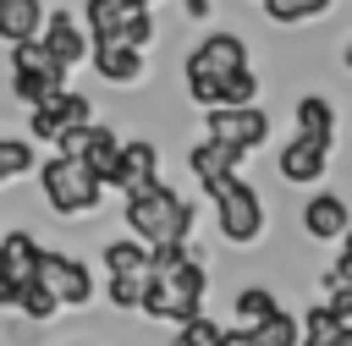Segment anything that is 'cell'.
Returning a JSON list of instances; mask_svg holds the SVG:
<instances>
[{
    "mask_svg": "<svg viewBox=\"0 0 352 346\" xmlns=\"http://www.w3.org/2000/svg\"><path fill=\"white\" fill-rule=\"evenodd\" d=\"M126 225H132V242L143 247H160V242H187V225H192V209L165 187V181H148L138 192H126Z\"/></svg>",
    "mask_w": 352,
    "mask_h": 346,
    "instance_id": "cell-1",
    "label": "cell"
},
{
    "mask_svg": "<svg viewBox=\"0 0 352 346\" xmlns=\"http://www.w3.org/2000/svg\"><path fill=\"white\" fill-rule=\"evenodd\" d=\"M242 66H248V44H242L236 33H209V38L187 55V93H192L204 110H214L220 77H231V71H242Z\"/></svg>",
    "mask_w": 352,
    "mask_h": 346,
    "instance_id": "cell-2",
    "label": "cell"
},
{
    "mask_svg": "<svg viewBox=\"0 0 352 346\" xmlns=\"http://www.w3.org/2000/svg\"><path fill=\"white\" fill-rule=\"evenodd\" d=\"M38 170V192H44V203L55 209V214H88L94 203H99V176L82 165V159H72V154H50L44 165H33Z\"/></svg>",
    "mask_w": 352,
    "mask_h": 346,
    "instance_id": "cell-3",
    "label": "cell"
},
{
    "mask_svg": "<svg viewBox=\"0 0 352 346\" xmlns=\"http://www.w3.org/2000/svg\"><path fill=\"white\" fill-rule=\"evenodd\" d=\"M209 198H214V214H220V236L226 242H236V247L258 242V231H264V198L242 176H226L220 187H209Z\"/></svg>",
    "mask_w": 352,
    "mask_h": 346,
    "instance_id": "cell-4",
    "label": "cell"
},
{
    "mask_svg": "<svg viewBox=\"0 0 352 346\" xmlns=\"http://www.w3.org/2000/svg\"><path fill=\"white\" fill-rule=\"evenodd\" d=\"M82 126H94V99L72 93V88H60V93H50L28 110V132L38 143H55L60 132H82Z\"/></svg>",
    "mask_w": 352,
    "mask_h": 346,
    "instance_id": "cell-5",
    "label": "cell"
},
{
    "mask_svg": "<svg viewBox=\"0 0 352 346\" xmlns=\"http://www.w3.org/2000/svg\"><path fill=\"white\" fill-rule=\"evenodd\" d=\"M204 121H209L214 143H231L242 154L270 137V110H258V104H214V110H204Z\"/></svg>",
    "mask_w": 352,
    "mask_h": 346,
    "instance_id": "cell-6",
    "label": "cell"
},
{
    "mask_svg": "<svg viewBox=\"0 0 352 346\" xmlns=\"http://www.w3.org/2000/svg\"><path fill=\"white\" fill-rule=\"evenodd\" d=\"M33 280H44V291H50L60 308H88V302H94L88 264H77V258H66V253H38Z\"/></svg>",
    "mask_w": 352,
    "mask_h": 346,
    "instance_id": "cell-7",
    "label": "cell"
},
{
    "mask_svg": "<svg viewBox=\"0 0 352 346\" xmlns=\"http://www.w3.org/2000/svg\"><path fill=\"white\" fill-rule=\"evenodd\" d=\"M38 44L50 49V60L55 66H82L88 60V38H82V27H77V16L72 11H50L44 22H38Z\"/></svg>",
    "mask_w": 352,
    "mask_h": 346,
    "instance_id": "cell-8",
    "label": "cell"
},
{
    "mask_svg": "<svg viewBox=\"0 0 352 346\" xmlns=\"http://www.w3.org/2000/svg\"><path fill=\"white\" fill-rule=\"evenodd\" d=\"M160 170V154H154V143H121L116 148V165H110V181L104 187H116V192H138V187H148V181H160L154 176Z\"/></svg>",
    "mask_w": 352,
    "mask_h": 346,
    "instance_id": "cell-9",
    "label": "cell"
},
{
    "mask_svg": "<svg viewBox=\"0 0 352 346\" xmlns=\"http://www.w3.org/2000/svg\"><path fill=\"white\" fill-rule=\"evenodd\" d=\"M346 225H352V209H346L341 192H314V198L302 203V231H308V242H341Z\"/></svg>",
    "mask_w": 352,
    "mask_h": 346,
    "instance_id": "cell-10",
    "label": "cell"
},
{
    "mask_svg": "<svg viewBox=\"0 0 352 346\" xmlns=\"http://www.w3.org/2000/svg\"><path fill=\"white\" fill-rule=\"evenodd\" d=\"M165 275V291H170V324H182V319H192L198 313V302H204V264L198 258H182L176 269H160Z\"/></svg>",
    "mask_w": 352,
    "mask_h": 346,
    "instance_id": "cell-11",
    "label": "cell"
},
{
    "mask_svg": "<svg viewBox=\"0 0 352 346\" xmlns=\"http://www.w3.org/2000/svg\"><path fill=\"white\" fill-rule=\"evenodd\" d=\"M324 165H330V143H314V137H302V132L280 148V176L297 181V187H314V181L324 176Z\"/></svg>",
    "mask_w": 352,
    "mask_h": 346,
    "instance_id": "cell-12",
    "label": "cell"
},
{
    "mask_svg": "<svg viewBox=\"0 0 352 346\" xmlns=\"http://www.w3.org/2000/svg\"><path fill=\"white\" fill-rule=\"evenodd\" d=\"M236 165H242V148H231V143H214V137H204V143L187 154V170L204 181V192H209V187H220L226 176H236Z\"/></svg>",
    "mask_w": 352,
    "mask_h": 346,
    "instance_id": "cell-13",
    "label": "cell"
},
{
    "mask_svg": "<svg viewBox=\"0 0 352 346\" xmlns=\"http://www.w3.org/2000/svg\"><path fill=\"white\" fill-rule=\"evenodd\" d=\"M88 60H94V71L104 77V82H138L143 77V49H132V44H88Z\"/></svg>",
    "mask_w": 352,
    "mask_h": 346,
    "instance_id": "cell-14",
    "label": "cell"
},
{
    "mask_svg": "<svg viewBox=\"0 0 352 346\" xmlns=\"http://www.w3.org/2000/svg\"><path fill=\"white\" fill-rule=\"evenodd\" d=\"M38 22H44V5L38 0H0V38L6 44L38 38Z\"/></svg>",
    "mask_w": 352,
    "mask_h": 346,
    "instance_id": "cell-15",
    "label": "cell"
},
{
    "mask_svg": "<svg viewBox=\"0 0 352 346\" xmlns=\"http://www.w3.org/2000/svg\"><path fill=\"white\" fill-rule=\"evenodd\" d=\"M38 253H44V247H38L28 231H0V258H6V275H11V280H33Z\"/></svg>",
    "mask_w": 352,
    "mask_h": 346,
    "instance_id": "cell-16",
    "label": "cell"
},
{
    "mask_svg": "<svg viewBox=\"0 0 352 346\" xmlns=\"http://www.w3.org/2000/svg\"><path fill=\"white\" fill-rule=\"evenodd\" d=\"M297 346H352V330H341L324 308H308L297 319Z\"/></svg>",
    "mask_w": 352,
    "mask_h": 346,
    "instance_id": "cell-17",
    "label": "cell"
},
{
    "mask_svg": "<svg viewBox=\"0 0 352 346\" xmlns=\"http://www.w3.org/2000/svg\"><path fill=\"white\" fill-rule=\"evenodd\" d=\"M11 71H33V77H50L55 88H66V66H55V60H50V49H44L38 38L11 44Z\"/></svg>",
    "mask_w": 352,
    "mask_h": 346,
    "instance_id": "cell-18",
    "label": "cell"
},
{
    "mask_svg": "<svg viewBox=\"0 0 352 346\" xmlns=\"http://www.w3.org/2000/svg\"><path fill=\"white\" fill-rule=\"evenodd\" d=\"M297 132L302 137H314V143H336V110H330V99H297Z\"/></svg>",
    "mask_w": 352,
    "mask_h": 346,
    "instance_id": "cell-19",
    "label": "cell"
},
{
    "mask_svg": "<svg viewBox=\"0 0 352 346\" xmlns=\"http://www.w3.org/2000/svg\"><path fill=\"white\" fill-rule=\"evenodd\" d=\"M104 269H110V275H148V247L132 242V236H116V242L104 247Z\"/></svg>",
    "mask_w": 352,
    "mask_h": 346,
    "instance_id": "cell-20",
    "label": "cell"
},
{
    "mask_svg": "<svg viewBox=\"0 0 352 346\" xmlns=\"http://www.w3.org/2000/svg\"><path fill=\"white\" fill-rule=\"evenodd\" d=\"M242 330H248L253 346H297V319H292V313H270V319L242 324Z\"/></svg>",
    "mask_w": 352,
    "mask_h": 346,
    "instance_id": "cell-21",
    "label": "cell"
},
{
    "mask_svg": "<svg viewBox=\"0 0 352 346\" xmlns=\"http://www.w3.org/2000/svg\"><path fill=\"white\" fill-rule=\"evenodd\" d=\"M148 38H154V16H148L143 5H121V16H116V44L143 49Z\"/></svg>",
    "mask_w": 352,
    "mask_h": 346,
    "instance_id": "cell-22",
    "label": "cell"
},
{
    "mask_svg": "<svg viewBox=\"0 0 352 346\" xmlns=\"http://www.w3.org/2000/svg\"><path fill=\"white\" fill-rule=\"evenodd\" d=\"M82 16H88V44H110L116 38V16H121V0H88L82 5Z\"/></svg>",
    "mask_w": 352,
    "mask_h": 346,
    "instance_id": "cell-23",
    "label": "cell"
},
{
    "mask_svg": "<svg viewBox=\"0 0 352 346\" xmlns=\"http://www.w3.org/2000/svg\"><path fill=\"white\" fill-rule=\"evenodd\" d=\"M270 313H280V302H275L270 286H248V291H236V319H242V324H258V319H270Z\"/></svg>",
    "mask_w": 352,
    "mask_h": 346,
    "instance_id": "cell-24",
    "label": "cell"
},
{
    "mask_svg": "<svg viewBox=\"0 0 352 346\" xmlns=\"http://www.w3.org/2000/svg\"><path fill=\"white\" fill-rule=\"evenodd\" d=\"M16 308H22L33 324H50V313H55L60 302L44 291V280H22V291H16Z\"/></svg>",
    "mask_w": 352,
    "mask_h": 346,
    "instance_id": "cell-25",
    "label": "cell"
},
{
    "mask_svg": "<svg viewBox=\"0 0 352 346\" xmlns=\"http://www.w3.org/2000/svg\"><path fill=\"white\" fill-rule=\"evenodd\" d=\"M330 0H264V16L270 22H308V16H324Z\"/></svg>",
    "mask_w": 352,
    "mask_h": 346,
    "instance_id": "cell-26",
    "label": "cell"
},
{
    "mask_svg": "<svg viewBox=\"0 0 352 346\" xmlns=\"http://www.w3.org/2000/svg\"><path fill=\"white\" fill-rule=\"evenodd\" d=\"M38 165V154L22 143V137H0V181H11V176H28Z\"/></svg>",
    "mask_w": 352,
    "mask_h": 346,
    "instance_id": "cell-27",
    "label": "cell"
},
{
    "mask_svg": "<svg viewBox=\"0 0 352 346\" xmlns=\"http://www.w3.org/2000/svg\"><path fill=\"white\" fill-rule=\"evenodd\" d=\"M258 99V77L242 66V71H231V77H220V99L214 104H253Z\"/></svg>",
    "mask_w": 352,
    "mask_h": 346,
    "instance_id": "cell-28",
    "label": "cell"
},
{
    "mask_svg": "<svg viewBox=\"0 0 352 346\" xmlns=\"http://www.w3.org/2000/svg\"><path fill=\"white\" fill-rule=\"evenodd\" d=\"M176 346H220V324L204 319V313H192V319L176 324Z\"/></svg>",
    "mask_w": 352,
    "mask_h": 346,
    "instance_id": "cell-29",
    "label": "cell"
},
{
    "mask_svg": "<svg viewBox=\"0 0 352 346\" xmlns=\"http://www.w3.org/2000/svg\"><path fill=\"white\" fill-rule=\"evenodd\" d=\"M11 93H16V99L33 110L38 99H50V93H60V88H55L50 77H33V71H11Z\"/></svg>",
    "mask_w": 352,
    "mask_h": 346,
    "instance_id": "cell-30",
    "label": "cell"
},
{
    "mask_svg": "<svg viewBox=\"0 0 352 346\" xmlns=\"http://www.w3.org/2000/svg\"><path fill=\"white\" fill-rule=\"evenodd\" d=\"M138 291H143V275H110V302L116 308H138Z\"/></svg>",
    "mask_w": 352,
    "mask_h": 346,
    "instance_id": "cell-31",
    "label": "cell"
},
{
    "mask_svg": "<svg viewBox=\"0 0 352 346\" xmlns=\"http://www.w3.org/2000/svg\"><path fill=\"white\" fill-rule=\"evenodd\" d=\"M187 5V16H209V0H182Z\"/></svg>",
    "mask_w": 352,
    "mask_h": 346,
    "instance_id": "cell-32",
    "label": "cell"
},
{
    "mask_svg": "<svg viewBox=\"0 0 352 346\" xmlns=\"http://www.w3.org/2000/svg\"><path fill=\"white\" fill-rule=\"evenodd\" d=\"M121 5H143V11H148V5H154V0H121Z\"/></svg>",
    "mask_w": 352,
    "mask_h": 346,
    "instance_id": "cell-33",
    "label": "cell"
}]
</instances>
